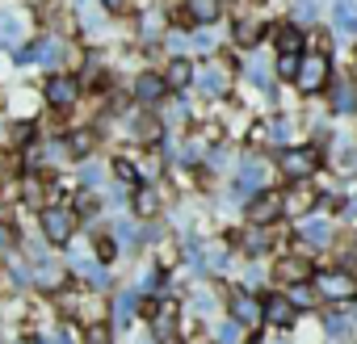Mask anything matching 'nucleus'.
Returning a JSON list of instances; mask_svg holds the SVG:
<instances>
[{
    "instance_id": "1",
    "label": "nucleus",
    "mask_w": 357,
    "mask_h": 344,
    "mask_svg": "<svg viewBox=\"0 0 357 344\" xmlns=\"http://www.w3.org/2000/svg\"><path fill=\"white\" fill-rule=\"evenodd\" d=\"M315 290L324 298H332V302H344V298L357 294V281L349 273H340V269H324V273H315Z\"/></svg>"
},
{
    "instance_id": "2",
    "label": "nucleus",
    "mask_w": 357,
    "mask_h": 344,
    "mask_svg": "<svg viewBox=\"0 0 357 344\" xmlns=\"http://www.w3.org/2000/svg\"><path fill=\"white\" fill-rule=\"evenodd\" d=\"M282 210H286L282 194H257V198L248 202V223H252V227H269Z\"/></svg>"
},
{
    "instance_id": "3",
    "label": "nucleus",
    "mask_w": 357,
    "mask_h": 344,
    "mask_svg": "<svg viewBox=\"0 0 357 344\" xmlns=\"http://www.w3.org/2000/svg\"><path fill=\"white\" fill-rule=\"evenodd\" d=\"M294 80H298L303 93H319V88L328 84V59H324V55H307Z\"/></svg>"
},
{
    "instance_id": "4",
    "label": "nucleus",
    "mask_w": 357,
    "mask_h": 344,
    "mask_svg": "<svg viewBox=\"0 0 357 344\" xmlns=\"http://www.w3.org/2000/svg\"><path fill=\"white\" fill-rule=\"evenodd\" d=\"M231 319L236 323H244L248 331L265 319V302L261 298H252V294H231Z\"/></svg>"
},
{
    "instance_id": "5",
    "label": "nucleus",
    "mask_w": 357,
    "mask_h": 344,
    "mask_svg": "<svg viewBox=\"0 0 357 344\" xmlns=\"http://www.w3.org/2000/svg\"><path fill=\"white\" fill-rule=\"evenodd\" d=\"M282 172L290 181H303V177H311L315 172V151H303V147H290V151H282Z\"/></svg>"
},
{
    "instance_id": "6",
    "label": "nucleus",
    "mask_w": 357,
    "mask_h": 344,
    "mask_svg": "<svg viewBox=\"0 0 357 344\" xmlns=\"http://www.w3.org/2000/svg\"><path fill=\"white\" fill-rule=\"evenodd\" d=\"M43 231H47V240L51 244H68L72 240V214L68 210H43Z\"/></svg>"
},
{
    "instance_id": "7",
    "label": "nucleus",
    "mask_w": 357,
    "mask_h": 344,
    "mask_svg": "<svg viewBox=\"0 0 357 344\" xmlns=\"http://www.w3.org/2000/svg\"><path fill=\"white\" fill-rule=\"evenodd\" d=\"M76 93H80V84H76L72 76H51V80H47V101H51V105H59V109H63V105H72V101H76Z\"/></svg>"
},
{
    "instance_id": "8",
    "label": "nucleus",
    "mask_w": 357,
    "mask_h": 344,
    "mask_svg": "<svg viewBox=\"0 0 357 344\" xmlns=\"http://www.w3.org/2000/svg\"><path fill=\"white\" fill-rule=\"evenodd\" d=\"M294 311H298L294 298H282V294H278V298H265V319H269L273 327H290V323H294Z\"/></svg>"
},
{
    "instance_id": "9",
    "label": "nucleus",
    "mask_w": 357,
    "mask_h": 344,
    "mask_svg": "<svg viewBox=\"0 0 357 344\" xmlns=\"http://www.w3.org/2000/svg\"><path fill=\"white\" fill-rule=\"evenodd\" d=\"M185 13H190V22H198V26H211V22L223 13V5H219V0H185Z\"/></svg>"
},
{
    "instance_id": "10",
    "label": "nucleus",
    "mask_w": 357,
    "mask_h": 344,
    "mask_svg": "<svg viewBox=\"0 0 357 344\" xmlns=\"http://www.w3.org/2000/svg\"><path fill=\"white\" fill-rule=\"evenodd\" d=\"M164 88H168V80H160V76H139V84H135V97H139L143 105H155V101L164 97Z\"/></svg>"
},
{
    "instance_id": "11",
    "label": "nucleus",
    "mask_w": 357,
    "mask_h": 344,
    "mask_svg": "<svg viewBox=\"0 0 357 344\" xmlns=\"http://www.w3.org/2000/svg\"><path fill=\"white\" fill-rule=\"evenodd\" d=\"M332 22H336V30L353 34L357 30V5H353V0H336V5H332Z\"/></svg>"
},
{
    "instance_id": "12",
    "label": "nucleus",
    "mask_w": 357,
    "mask_h": 344,
    "mask_svg": "<svg viewBox=\"0 0 357 344\" xmlns=\"http://www.w3.org/2000/svg\"><path fill=\"white\" fill-rule=\"evenodd\" d=\"M278 277H282V281H290V286H298V281H307V277H311V269H307V260L290 256V260H282V265H278Z\"/></svg>"
},
{
    "instance_id": "13",
    "label": "nucleus",
    "mask_w": 357,
    "mask_h": 344,
    "mask_svg": "<svg viewBox=\"0 0 357 344\" xmlns=\"http://www.w3.org/2000/svg\"><path fill=\"white\" fill-rule=\"evenodd\" d=\"M298 235H303L307 244H315V248H324V244H328V223H324V219H303V227H298Z\"/></svg>"
},
{
    "instance_id": "14",
    "label": "nucleus",
    "mask_w": 357,
    "mask_h": 344,
    "mask_svg": "<svg viewBox=\"0 0 357 344\" xmlns=\"http://www.w3.org/2000/svg\"><path fill=\"white\" fill-rule=\"evenodd\" d=\"M261 177H265L261 164H244V168H240V181H236V194H252V189L261 185Z\"/></svg>"
},
{
    "instance_id": "15",
    "label": "nucleus",
    "mask_w": 357,
    "mask_h": 344,
    "mask_svg": "<svg viewBox=\"0 0 357 344\" xmlns=\"http://www.w3.org/2000/svg\"><path fill=\"white\" fill-rule=\"evenodd\" d=\"M198 88L211 93V97H215V93H227V72H219V68L202 72V76H198Z\"/></svg>"
},
{
    "instance_id": "16",
    "label": "nucleus",
    "mask_w": 357,
    "mask_h": 344,
    "mask_svg": "<svg viewBox=\"0 0 357 344\" xmlns=\"http://www.w3.org/2000/svg\"><path fill=\"white\" fill-rule=\"evenodd\" d=\"M332 105H336L340 114H353V109H357V88H353V84H336V97H332Z\"/></svg>"
},
{
    "instance_id": "17",
    "label": "nucleus",
    "mask_w": 357,
    "mask_h": 344,
    "mask_svg": "<svg viewBox=\"0 0 357 344\" xmlns=\"http://www.w3.org/2000/svg\"><path fill=\"white\" fill-rule=\"evenodd\" d=\"M135 306H139V294H118L114 323H118V327H126V323H130V315H135Z\"/></svg>"
},
{
    "instance_id": "18",
    "label": "nucleus",
    "mask_w": 357,
    "mask_h": 344,
    "mask_svg": "<svg viewBox=\"0 0 357 344\" xmlns=\"http://www.w3.org/2000/svg\"><path fill=\"white\" fill-rule=\"evenodd\" d=\"M298 68H303V55H294V51H278V72L290 80V76H298Z\"/></svg>"
},
{
    "instance_id": "19",
    "label": "nucleus",
    "mask_w": 357,
    "mask_h": 344,
    "mask_svg": "<svg viewBox=\"0 0 357 344\" xmlns=\"http://www.w3.org/2000/svg\"><path fill=\"white\" fill-rule=\"evenodd\" d=\"M22 38V22L9 17V13H0V42H17Z\"/></svg>"
},
{
    "instance_id": "20",
    "label": "nucleus",
    "mask_w": 357,
    "mask_h": 344,
    "mask_svg": "<svg viewBox=\"0 0 357 344\" xmlns=\"http://www.w3.org/2000/svg\"><path fill=\"white\" fill-rule=\"evenodd\" d=\"M190 76H194V72H190V63H185V59H176V63L168 68V84H172V88H181V84H190Z\"/></svg>"
},
{
    "instance_id": "21",
    "label": "nucleus",
    "mask_w": 357,
    "mask_h": 344,
    "mask_svg": "<svg viewBox=\"0 0 357 344\" xmlns=\"http://www.w3.org/2000/svg\"><path fill=\"white\" fill-rule=\"evenodd\" d=\"M135 210H139V214H155V210H160V198H155L151 189H139V194H135Z\"/></svg>"
},
{
    "instance_id": "22",
    "label": "nucleus",
    "mask_w": 357,
    "mask_h": 344,
    "mask_svg": "<svg viewBox=\"0 0 357 344\" xmlns=\"http://www.w3.org/2000/svg\"><path fill=\"white\" fill-rule=\"evenodd\" d=\"M38 281H43V286H51V290H55V286H63V269H59V265H55V260H47V265H43V269H38Z\"/></svg>"
},
{
    "instance_id": "23",
    "label": "nucleus",
    "mask_w": 357,
    "mask_h": 344,
    "mask_svg": "<svg viewBox=\"0 0 357 344\" xmlns=\"http://www.w3.org/2000/svg\"><path fill=\"white\" fill-rule=\"evenodd\" d=\"M278 51H294V55H298V51H303V34H298V30H282V34H278Z\"/></svg>"
},
{
    "instance_id": "24",
    "label": "nucleus",
    "mask_w": 357,
    "mask_h": 344,
    "mask_svg": "<svg viewBox=\"0 0 357 344\" xmlns=\"http://www.w3.org/2000/svg\"><path fill=\"white\" fill-rule=\"evenodd\" d=\"M168 331H172V302H164L155 311V336H168Z\"/></svg>"
},
{
    "instance_id": "25",
    "label": "nucleus",
    "mask_w": 357,
    "mask_h": 344,
    "mask_svg": "<svg viewBox=\"0 0 357 344\" xmlns=\"http://www.w3.org/2000/svg\"><path fill=\"white\" fill-rule=\"evenodd\" d=\"M307 206H311V194H290L286 198V214H307Z\"/></svg>"
},
{
    "instance_id": "26",
    "label": "nucleus",
    "mask_w": 357,
    "mask_h": 344,
    "mask_svg": "<svg viewBox=\"0 0 357 344\" xmlns=\"http://www.w3.org/2000/svg\"><path fill=\"white\" fill-rule=\"evenodd\" d=\"M328 331H332V336H349L353 327H349V319H344V315H328Z\"/></svg>"
},
{
    "instance_id": "27",
    "label": "nucleus",
    "mask_w": 357,
    "mask_h": 344,
    "mask_svg": "<svg viewBox=\"0 0 357 344\" xmlns=\"http://www.w3.org/2000/svg\"><path fill=\"white\" fill-rule=\"evenodd\" d=\"M135 134H139V139H147V143H155V139H160V126H155V122H139V126H135Z\"/></svg>"
},
{
    "instance_id": "28",
    "label": "nucleus",
    "mask_w": 357,
    "mask_h": 344,
    "mask_svg": "<svg viewBox=\"0 0 357 344\" xmlns=\"http://www.w3.org/2000/svg\"><path fill=\"white\" fill-rule=\"evenodd\" d=\"M68 147H72V151H80V155H84V151H89V147H93V134H72V139H68Z\"/></svg>"
},
{
    "instance_id": "29",
    "label": "nucleus",
    "mask_w": 357,
    "mask_h": 344,
    "mask_svg": "<svg viewBox=\"0 0 357 344\" xmlns=\"http://www.w3.org/2000/svg\"><path fill=\"white\" fill-rule=\"evenodd\" d=\"M114 168H118V177H122V181H135V177H139V168H135L130 159H118Z\"/></svg>"
},
{
    "instance_id": "30",
    "label": "nucleus",
    "mask_w": 357,
    "mask_h": 344,
    "mask_svg": "<svg viewBox=\"0 0 357 344\" xmlns=\"http://www.w3.org/2000/svg\"><path fill=\"white\" fill-rule=\"evenodd\" d=\"M269 139H273V143H286V139H290V126H286V122H273V126H269Z\"/></svg>"
},
{
    "instance_id": "31",
    "label": "nucleus",
    "mask_w": 357,
    "mask_h": 344,
    "mask_svg": "<svg viewBox=\"0 0 357 344\" xmlns=\"http://www.w3.org/2000/svg\"><path fill=\"white\" fill-rule=\"evenodd\" d=\"M26 198H30V202H43V181H38V177L26 181Z\"/></svg>"
},
{
    "instance_id": "32",
    "label": "nucleus",
    "mask_w": 357,
    "mask_h": 344,
    "mask_svg": "<svg viewBox=\"0 0 357 344\" xmlns=\"http://www.w3.org/2000/svg\"><path fill=\"white\" fill-rule=\"evenodd\" d=\"M240 327H244V323H236V319H231V323L223 327V336H219V340H223V344H236V340H240Z\"/></svg>"
},
{
    "instance_id": "33",
    "label": "nucleus",
    "mask_w": 357,
    "mask_h": 344,
    "mask_svg": "<svg viewBox=\"0 0 357 344\" xmlns=\"http://www.w3.org/2000/svg\"><path fill=\"white\" fill-rule=\"evenodd\" d=\"M84 344H109V327H89V340Z\"/></svg>"
},
{
    "instance_id": "34",
    "label": "nucleus",
    "mask_w": 357,
    "mask_h": 344,
    "mask_svg": "<svg viewBox=\"0 0 357 344\" xmlns=\"http://www.w3.org/2000/svg\"><path fill=\"white\" fill-rule=\"evenodd\" d=\"M236 38H240V42H257V26H248V22H240V30H236Z\"/></svg>"
},
{
    "instance_id": "35",
    "label": "nucleus",
    "mask_w": 357,
    "mask_h": 344,
    "mask_svg": "<svg viewBox=\"0 0 357 344\" xmlns=\"http://www.w3.org/2000/svg\"><path fill=\"white\" fill-rule=\"evenodd\" d=\"M80 181H84V185H97V181H101V168H97V164H89V168L80 172Z\"/></svg>"
},
{
    "instance_id": "36",
    "label": "nucleus",
    "mask_w": 357,
    "mask_h": 344,
    "mask_svg": "<svg viewBox=\"0 0 357 344\" xmlns=\"http://www.w3.org/2000/svg\"><path fill=\"white\" fill-rule=\"evenodd\" d=\"M252 80H257V84H261V88H269V72H265V68H261V63H252Z\"/></svg>"
},
{
    "instance_id": "37",
    "label": "nucleus",
    "mask_w": 357,
    "mask_h": 344,
    "mask_svg": "<svg viewBox=\"0 0 357 344\" xmlns=\"http://www.w3.org/2000/svg\"><path fill=\"white\" fill-rule=\"evenodd\" d=\"M80 269H84V273H89V281H97V286H105V273H101V269H97V265H80Z\"/></svg>"
},
{
    "instance_id": "38",
    "label": "nucleus",
    "mask_w": 357,
    "mask_h": 344,
    "mask_svg": "<svg viewBox=\"0 0 357 344\" xmlns=\"http://www.w3.org/2000/svg\"><path fill=\"white\" fill-rule=\"evenodd\" d=\"M307 302H311V298H307V290H303V281H298V286H294V306H307Z\"/></svg>"
},
{
    "instance_id": "39",
    "label": "nucleus",
    "mask_w": 357,
    "mask_h": 344,
    "mask_svg": "<svg viewBox=\"0 0 357 344\" xmlns=\"http://www.w3.org/2000/svg\"><path fill=\"white\" fill-rule=\"evenodd\" d=\"M13 139H17V143H26V139H30V126H26V122H22V126H13Z\"/></svg>"
},
{
    "instance_id": "40",
    "label": "nucleus",
    "mask_w": 357,
    "mask_h": 344,
    "mask_svg": "<svg viewBox=\"0 0 357 344\" xmlns=\"http://www.w3.org/2000/svg\"><path fill=\"white\" fill-rule=\"evenodd\" d=\"M101 5H105V9H122V5H126V0H101Z\"/></svg>"
},
{
    "instance_id": "41",
    "label": "nucleus",
    "mask_w": 357,
    "mask_h": 344,
    "mask_svg": "<svg viewBox=\"0 0 357 344\" xmlns=\"http://www.w3.org/2000/svg\"><path fill=\"white\" fill-rule=\"evenodd\" d=\"M59 344H76V340H72V331H63V340H59Z\"/></svg>"
}]
</instances>
